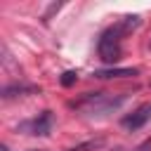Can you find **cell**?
<instances>
[{
	"label": "cell",
	"instance_id": "obj_3",
	"mask_svg": "<svg viewBox=\"0 0 151 151\" xmlns=\"http://www.w3.org/2000/svg\"><path fill=\"white\" fill-rule=\"evenodd\" d=\"M52 127H54V116H52V111H42V113H38L35 118H31V120H26V123L21 125V130H26L28 134H35V137H47V134L52 132Z\"/></svg>",
	"mask_w": 151,
	"mask_h": 151
},
{
	"label": "cell",
	"instance_id": "obj_5",
	"mask_svg": "<svg viewBox=\"0 0 151 151\" xmlns=\"http://www.w3.org/2000/svg\"><path fill=\"white\" fill-rule=\"evenodd\" d=\"M35 92H40V87H35V85H24V83H12V85H5V87H2V97H5V99L24 97V94H35Z\"/></svg>",
	"mask_w": 151,
	"mask_h": 151
},
{
	"label": "cell",
	"instance_id": "obj_10",
	"mask_svg": "<svg viewBox=\"0 0 151 151\" xmlns=\"http://www.w3.org/2000/svg\"><path fill=\"white\" fill-rule=\"evenodd\" d=\"M31 151H40V149H31Z\"/></svg>",
	"mask_w": 151,
	"mask_h": 151
},
{
	"label": "cell",
	"instance_id": "obj_1",
	"mask_svg": "<svg viewBox=\"0 0 151 151\" xmlns=\"http://www.w3.org/2000/svg\"><path fill=\"white\" fill-rule=\"evenodd\" d=\"M142 24V19L137 14H127L123 17L120 21H116L113 26H109L101 35H99V42H97V54L101 61L106 64H116L123 54V35L132 33L137 26Z\"/></svg>",
	"mask_w": 151,
	"mask_h": 151
},
{
	"label": "cell",
	"instance_id": "obj_11",
	"mask_svg": "<svg viewBox=\"0 0 151 151\" xmlns=\"http://www.w3.org/2000/svg\"><path fill=\"white\" fill-rule=\"evenodd\" d=\"M149 47H151V42H149Z\"/></svg>",
	"mask_w": 151,
	"mask_h": 151
},
{
	"label": "cell",
	"instance_id": "obj_12",
	"mask_svg": "<svg viewBox=\"0 0 151 151\" xmlns=\"http://www.w3.org/2000/svg\"><path fill=\"white\" fill-rule=\"evenodd\" d=\"M118 151H120V149H118Z\"/></svg>",
	"mask_w": 151,
	"mask_h": 151
},
{
	"label": "cell",
	"instance_id": "obj_8",
	"mask_svg": "<svg viewBox=\"0 0 151 151\" xmlns=\"http://www.w3.org/2000/svg\"><path fill=\"white\" fill-rule=\"evenodd\" d=\"M76 80H78V73H76V71H64V73H61V85H64V87H71Z\"/></svg>",
	"mask_w": 151,
	"mask_h": 151
},
{
	"label": "cell",
	"instance_id": "obj_9",
	"mask_svg": "<svg viewBox=\"0 0 151 151\" xmlns=\"http://www.w3.org/2000/svg\"><path fill=\"white\" fill-rule=\"evenodd\" d=\"M146 149H151V139H146V142H144V144H142L137 151H146Z\"/></svg>",
	"mask_w": 151,
	"mask_h": 151
},
{
	"label": "cell",
	"instance_id": "obj_4",
	"mask_svg": "<svg viewBox=\"0 0 151 151\" xmlns=\"http://www.w3.org/2000/svg\"><path fill=\"white\" fill-rule=\"evenodd\" d=\"M149 120H151V101H149V104H142V106H137L132 113H127V116L120 120V125H123L125 130L134 132V130L144 127Z\"/></svg>",
	"mask_w": 151,
	"mask_h": 151
},
{
	"label": "cell",
	"instance_id": "obj_7",
	"mask_svg": "<svg viewBox=\"0 0 151 151\" xmlns=\"http://www.w3.org/2000/svg\"><path fill=\"white\" fill-rule=\"evenodd\" d=\"M104 146V139H87V142H83V144H78V146H71V149H66V151H97V149H101Z\"/></svg>",
	"mask_w": 151,
	"mask_h": 151
},
{
	"label": "cell",
	"instance_id": "obj_6",
	"mask_svg": "<svg viewBox=\"0 0 151 151\" xmlns=\"http://www.w3.org/2000/svg\"><path fill=\"white\" fill-rule=\"evenodd\" d=\"M94 78L99 80H109V78H130V76H137V68H99L92 73Z\"/></svg>",
	"mask_w": 151,
	"mask_h": 151
},
{
	"label": "cell",
	"instance_id": "obj_2",
	"mask_svg": "<svg viewBox=\"0 0 151 151\" xmlns=\"http://www.w3.org/2000/svg\"><path fill=\"white\" fill-rule=\"evenodd\" d=\"M127 101V94H109V92H87L78 101H73V109L90 118H101L113 111H118Z\"/></svg>",
	"mask_w": 151,
	"mask_h": 151
}]
</instances>
